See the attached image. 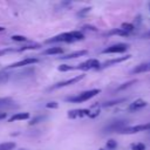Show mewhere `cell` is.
I'll list each match as a JSON object with an SVG mask.
<instances>
[{"mask_svg": "<svg viewBox=\"0 0 150 150\" xmlns=\"http://www.w3.org/2000/svg\"><path fill=\"white\" fill-rule=\"evenodd\" d=\"M83 38H84L83 33H81L79 30H73V32H67V33H62L56 36H53V38L46 40V43H55V42H68L69 43V42L83 40Z\"/></svg>", "mask_w": 150, "mask_h": 150, "instance_id": "1", "label": "cell"}, {"mask_svg": "<svg viewBox=\"0 0 150 150\" xmlns=\"http://www.w3.org/2000/svg\"><path fill=\"white\" fill-rule=\"evenodd\" d=\"M100 89H90V90H87V91H83L76 96H71V97H67L66 101L68 102H73V103H81V102H86L88 100H90L91 97L96 96L97 94H100Z\"/></svg>", "mask_w": 150, "mask_h": 150, "instance_id": "2", "label": "cell"}, {"mask_svg": "<svg viewBox=\"0 0 150 150\" xmlns=\"http://www.w3.org/2000/svg\"><path fill=\"white\" fill-rule=\"evenodd\" d=\"M127 121H123V120H120V121H114V122H110L108 123L104 128H103V131L104 132H114V131H122L124 128H127Z\"/></svg>", "mask_w": 150, "mask_h": 150, "instance_id": "3", "label": "cell"}, {"mask_svg": "<svg viewBox=\"0 0 150 150\" xmlns=\"http://www.w3.org/2000/svg\"><path fill=\"white\" fill-rule=\"evenodd\" d=\"M128 48H129V46L127 43H116V45H111V46L104 48L102 50V53L103 54H120V53L127 52Z\"/></svg>", "mask_w": 150, "mask_h": 150, "instance_id": "4", "label": "cell"}, {"mask_svg": "<svg viewBox=\"0 0 150 150\" xmlns=\"http://www.w3.org/2000/svg\"><path fill=\"white\" fill-rule=\"evenodd\" d=\"M139 131H150V122L145 124H138V125H132V127H127L120 134H136Z\"/></svg>", "mask_w": 150, "mask_h": 150, "instance_id": "5", "label": "cell"}, {"mask_svg": "<svg viewBox=\"0 0 150 150\" xmlns=\"http://www.w3.org/2000/svg\"><path fill=\"white\" fill-rule=\"evenodd\" d=\"M100 62L96 59H89L82 63H80L77 67H75V69H80V70H90V69H98L100 68Z\"/></svg>", "mask_w": 150, "mask_h": 150, "instance_id": "6", "label": "cell"}, {"mask_svg": "<svg viewBox=\"0 0 150 150\" xmlns=\"http://www.w3.org/2000/svg\"><path fill=\"white\" fill-rule=\"evenodd\" d=\"M83 77H84V75H77V76H75V77H71V79H69V80H66V81H61V82H57V83H55L54 86H52V87L49 88V90H52V89L54 90V89L63 88V87H67V86H71V84L76 83V82L81 81Z\"/></svg>", "mask_w": 150, "mask_h": 150, "instance_id": "7", "label": "cell"}, {"mask_svg": "<svg viewBox=\"0 0 150 150\" xmlns=\"http://www.w3.org/2000/svg\"><path fill=\"white\" fill-rule=\"evenodd\" d=\"M39 60L36 57H27V59H23L21 61H18V62H14L9 66H7L6 68L7 69H12V68H20V67H25V66H28V64H34V63H38Z\"/></svg>", "mask_w": 150, "mask_h": 150, "instance_id": "8", "label": "cell"}, {"mask_svg": "<svg viewBox=\"0 0 150 150\" xmlns=\"http://www.w3.org/2000/svg\"><path fill=\"white\" fill-rule=\"evenodd\" d=\"M131 55H127V56H121V57H116V59H110V60H107L104 61L102 64H100V68L98 69H103V68H107V67H110V66H114L116 63H120V62H123L128 59H130Z\"/></svg>", "mask_w": 150, "mask_h": 150, "instance_id": "9", "label": "cell"}, {"mask_svg": "<svg viewBox=\"0 0 150 150\" xmlns=\"http://www.w3.org/2000/svg\"><path fill=\"white\" fill-rule=\"evenodd\" d=\"M89 115H90V110L89 109H74V110H70L68 112V117L69 118L84 117V116H89Z\"/></svg>", "mask_w": 150, "mask_h": 150, "instance_id": "10", "label": "cell"}, {"mask_svg": "<svg viewBox=\"0 0 150 150\" xmlns=\"http://www.w3.org/2000/svg\"><path fill=\"white\" fill-rule=\"evenodd\" d=\"M144 107H146V102L141 100V98H138V100L134 101L132 103H130L128 105V110L129 111H136V110H139V109H142Z\"/></svg>", "mask_w": 150, "mask_h": 150, "instance_id": "11", "label": "cell"}, {"mask_svg": "<svg viewBox=\"0 0 150 150\" xmlns=\"http://www.w3.org/2000/svg\"><path fill=\"white\" fill-rule=\"evenodd\" d=\"M146 71H150V62L141 63V64L136 66V67L131 70L132 74H139V73H146Z\"/></svg>", "mask_w": 150, "mask_h": 150, "instance_id": "12", "label": "cell"}, {"mask_svg": "<svg viewBox=\"0 0 150 150\" xmlns=\"http://www.w3.org/2000/svg\"><path fill=\"white\" fill-rule=\"evenodd\" d=\"M87 54H88V52H87L86 49H82V50H76V52L69 53V54H67V55H63V56H61L60 59H62V60H70V59H76V57L82 56V55H87Z\"/></svg>", "mask_w": 150, "mask_h": 150, "instance_id": "13", "label": "cell"}, {"mask_svg": "<svg viewBox=\"0 0 150 150\" xmlns=\"http://www.w3.org/2000/svg\"><path fill=\"white\" fill-rule=\"evenodd\" d=\"M62 53H63V48H61V47H49L42 54L43 55H57V54H62Z\"/></svg>", "mask_w": 150, "mask_h": 150, "instance_id": "14", "label": "cell"}, {"mask_svg": "<svg viewBox=\"0 0 150 150\" xmlns=\"http://www.w3.org/2000/svg\"><path fill=\"white\" fill-rule=\"evenodd\" d=\"M29 118V114L28 112H16L13 116L9 117V122H14V121H20V120H28Z\"/></svg>", "mask_w": 150, "mask_h": 150, "instance_id": "15", "label": "cell"}, {"mask_svg": "<svg viewBox=\"0 0 150 150\" xmlns=\"http://www.w3.org/2000/svg\"><path fill=\"white\" fill-rule=\"evenodd\" d=\"M16 146V144L14 142H5V143H0V150H13Z\"/></svg>", "mask_w": 150, "mask_h": 150, "instance_id": "16", "label": "cell"}, {"mask_svg": "<svg viewBox=\"0 0 150 150\" xmlns=\"http://www.w3.org/2000/svg\"><path fill=\"white\" fill-rule=\"evenodd\" d=\"M127 101V98H118V100H114V101H109V102H105V103H102L101 107H112V105H116V104H120L122 102Z\"/></svg>", "mask_w": 150, "mask_h": 150, "instance_id": "17", "label": "cell"}, {"mask_svg": "<svg viewBox=\"0 0 150 150\" xmlns=\"http://www.w3.org/2000/svg\"><path fill=\"white\" fill-rule=\"evenodd\" d=\"M108 34H109V35H111V34H117V35H121V36H128V35H129V33H128V32H125V30H124V29H122V28L111 29L110 32H108Z\"/></svg>", "mask_w": 150, "mask_h": 150, "instance_id": "18", "label": "cell"}, {"mask_svg": "<svg viewBox=\"0 0 150 150\" xmlns=\"http://www.w3.org/2000/svg\"><path fill=\"white\" fill-rule=\"evenodd\" d=\"M46 117H47L46 115H38V116H35V117H33V118H32V121L29 122V125L36 124V123H39V122H42Z\"/></svg>", "mask_w": 150, "mask_h": 150, "instance_id": "19", "label": "cell"}, {"mask_svg": "<svg viewBox=\"0 0 150 150\" xmlns=\"http://www.w3.org/2000/svg\"><path fill=\"white\" fill-rule=\"evenodd\" d=\"M13 101L9 97H1L0 98V107H6V105H12Z\"/></svg>", "mask_w": 150, "mask_h": 150, "instance_id": "20", "label": "cell"}, {"mask_svg": "<svg viewBox=\"0 0 150 150\" xmlns=\"http://www.w3.org/2000/svg\"><path fill=\"white\" fill-rule=\"evenodd\" d=\"M121 28H122V29H124L125 32H128V33H130V32H132V30H134V28H135V26H134L132 23H128V22H124V23H122V26H121Z\"/></svg>", "mask_w": 150, "mask_h": 150, "instance_id": "21", "label": "cell"}, {"mask_svg": "<svg viewBox=\"0 0 150 150\" xmlns=\"http://www.w3.org/2000/svg\"><path fill=\"white\" fill-rule=\"evenodd\" d=\"M137 82V80H131V81H129V82H125V83H123L122 86H120L118 88H117V90H123V89H127V88H129V87H131L134 83H136Z\"/></svg>", "mask_w": 150, "mask_h": 150, "instance_id": "22", "label": "cell"}, {"mask_svg": "<svg viewBox=\"0 0 150 150\" xmlns=\"http://www.w3.org/2000/svg\"><path fill=\"white\" fill-rule=\"evenodd\" d=\"M40 48V45H30V46H23L21 48H19V52H23V50H28V49H38Z\"/></svg>", "mask_w": 150, "mask_h": 150, "instance_id": "23", "label": "cell"}, {"mask_svg": "<svg viewBox=\"0 0 150 150\" xmlns=\"http://www.w3.org/2000/svg\"><path fill=\"white\" fill-rule=\"evenodd\" d=\"M57 69H59L60 71H69V70L75 69V67H71V66H69V64H61V66H59Z\"/></svg>", "mask_w": 150, "mask_h": 150, "instance_id": "24", "label": "cell"}, {"mask_svg": "<svg viewBox=\"0 0 150 150\" xmlns=\"http://www.w3.org/2000/svg\"><path fill=\"white\" fill-rule=\"evenodd\" d=\"M116 146H117V142H116L115 139H109V141L107 142V148H108L109 150H114Z\"/></svg>", "mask_w": 150, "mask_h": 150, "instance_id": "25", "label": "cell"}, {"mask_svg": "<svg viewBox=\"0 0 150 150\" xmlns=\"http://www.w3.org/2000/svg\"><path fill=\"white\" fill-rule=\"evenodd\" d=\"M132 150H145V145L143 143H134L131 144Z\"/></svg>", "mask_w": 150, "mask_h": 150, "instance_id": "26", "label": "cell"}, {"mask_svg": "<svg viewBox=\"0 0 150 150\" xmlns=\"http://www.w3.org/2000/svg\"><path fill=\"white\" fill-rule=\"evenodd\" d=\"M12 40L13 41H16V42H25V41H27V39L25 36H22V35H13L12 36Z\"/></svg>", "mask_w": 150, "mask_h": 150, "instance_id": "27", "label": "cell"}, {"mask_svg": "<svg viewBox=\"0 0 150 150\" xmlns=\"http://www.w3.org/2000/svg\"><path fill=\"white\" fill-rule=\"evenodd\" d=\"M13 52H19L18 49H14V48H5V49H0V56L1 55H5L7 53H13Z\"/></svg>", "mask_w": 150, "mask_h": 150, "instance_id": "28", "label": "cell"}, {"mask_svg": "<svg viewBox=\"0 0 150 150\" xmlns=\"http://www.w3.org/2000/svg\"><path fill=\"white\" fill-rule=\"evenodd\" d=\"M46 107H47L48 109H56V108L59 107V104H57L56 102H48V103L46 104Z\"/></svg>", "mask_w": 150, "mask_h": 150, "instance_id": "29", "label": "cell"}, {"mask_svg": "<svg viewBox=\"0 0 150 150\" xmlns=\"http://www.w3.org/2000/svg\"><path fill=\"white\" fill-rule=\"evenodd\" d=\"M90 11V8H83V11H81L80 13H79V15H83V14H86V13H88Z\"/></svg>", "mask_w": 150, "mask_h": 150, "instance_id": "30", "label": "cell"}, {"mask_svg": "<svg viewBox=\"0 0 150 150\" xmlns=\"http://www.w3.org/2000/svg\"><path fill=\"white\" fill-rule=\"evenodd\" d=\"M83 28H84V29H90V30H96V28H95L94 26H84Z\"/></svg>", "mask_w": 150, "mask_h": 150, "instance_id": "31", "label": "cell"}, {"mask_svg": "<svg viewBox=\"0 0 150 150\" xmlns=\"http://www.w3.org/2000/svg\"><path fill=\"white\" fill-rule=\"evenodd\" d=\"M7 117V112H0V121Z\"/></svg>", "mask_w": 150, "mask_h": 150, "instance_id": "32", "label": "cell"}, {"mask_svg": "<svg viewBox=\"0 0 150 150\" xmlns=\"http://www.w3.org/2000/svg\"><path fill=\"white\" fill-rule=\"evenodd\" d=\"M143 38H144V39H150V30L146 32V33H144V34H143Z\"/></svg>", "mask_w": 150, "mask_h": 150, "instance_id": "33", "label": "cell"}, {"mask_svg": "<svg viewBox=\"0 0 150 150\" xmlns=\"http://www.w3.org/2000/svg\"><path fill=\"white\" fill-rule=\"evenodd\" d=\"M4 30H5V28L4 27H0V32H4Z\"/></svg>", "mask_w": 150, "mask_h": 150, "instance_id": "34", "label": "cell"}, {"mask_svg": "<svg viewBox=\"0 0 150 150\" xmlns=\"http://www.w3.org/2000/svg\"><path fill=\"white\" fill-rule=\"evenodd\" d=\"M20 150H26V149H20Z\"/></svg>", "mask_w": 150, "mask_h": 150, "instance_id": "35", "label": "cell"}, {"mask_svg": "<svg viewBox=\"0 0 150 150\" xmlns=\"http://www.w3.org/2000/svg\"><path fill=\"white\" fill-rule=\"evenodd\" d=\"M100 150H104V149H100Z\"/></svg>", "mask_w": 150, "mask_h": 150, "instance_id": "36", "label": "cell"}]
</instances>
